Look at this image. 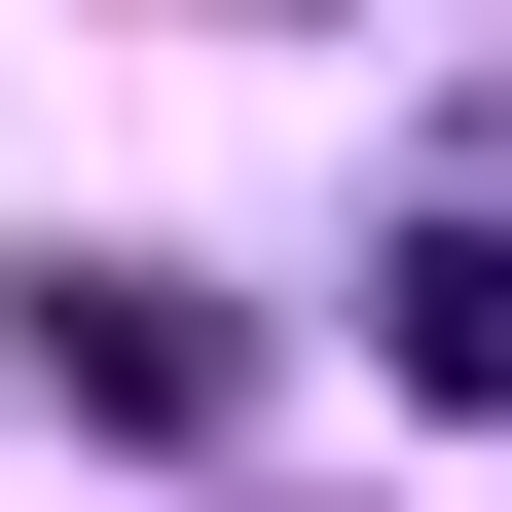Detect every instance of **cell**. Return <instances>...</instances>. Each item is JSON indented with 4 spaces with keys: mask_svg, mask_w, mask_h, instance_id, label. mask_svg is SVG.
Listing matches in <instances>:
<instances>
[{
    "mask_svg": "<svg viewBox=\"0 0 512 512\" xmlns=\"http://www.w3.org/2000/svg\"><path fill=\"white\" fill-rule=\"evenodd\" d=\"M403 366H439V403L512 439V220H439V256H403Z\"/></svg>",
    "mask_w": 512,
    "mask_h": 512,
    "instance_id": "obj_1",
    "label": "cell"
}]
</instances>
